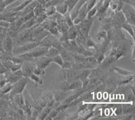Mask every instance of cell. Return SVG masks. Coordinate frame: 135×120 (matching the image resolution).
<instances>
[{"label":"cell","instance_id":"34","mask_svg":"<svg viewBox=\"0 0 135 120\" xmlns=\"http://www.w3.org/2000/svg\"><path fill=\"white\" fill-rule=\"evenodd\" d=\"M72 63L73 62H70V61H64L62 64L61 66V69H64V70H68L72 68Z\"/></svg>","mask_w":135,"mask_h":120},{"label":"cell","instance_id":"6","mask_svg":"<svg viewBox=\"0 0 135 120\" xmlns=\"http://www.w3.org/2000/svg\"><path fill=\"white\" fill-rule=\"evenodd\" d=\"M126 21V20L124 15L123 14L122 12L118 11L114 15V18L112 20V26L115 29L121 28V25Z\"/></svg>","mask_w":135,"mask_h":120},{"label":"cell","instance_id":"25","mask_svg":"<svg viewBox=\"0 0 135 120\" xmlns=\"http://www.w3.org/2000/svg\"><path fill=\"white\" fill-rule=\"evenodd\" d=\"M73 57V61L74 62H84L86 61V56H83L80 54L72 53Z\"/></svg>","mask_w":135,"mask_h":120},{"label":"cell","instance_id":"4","mask_svg":"<svg viewBox=\"0 0 135 120\" xmlns=\"http://www.w3.org/2000/svg\"><path fill=\"white\" fill-rule=\"evenodd\" d=\"M82 87V82L80 80L74 81H63L61 83V86L60 87L61 91L64 92H69L71 91L78 90Z\"/></svg>","mask_w":135,"mask_h":120},{"label":"cell","instance_id":"9","mask_svg":"<svg viewBox=\"0 0 135 120\" xmlns=\"http://www.w3.org/2000/svg\"><path fill=\"white\" fill-rule=\"evenodd\" d=\"M22 77V74L21 69H19L16 71H12V73H9L7 75V81H8V83L13 85Z\"/></svg>","mask_w":135,"mask_h":120},{"label":"cell","instance_id":"39","mask_svg":"<svg viewBox=\"0 0 135 120\" xmlns=\"http://www.w3.org/2000/svg\"><path fill=\"white\" fill-rule=\"evenodd\" d=\"M2 50L3 51V41H2V40L0 39V51Z\"/></svg>","mask_w":135,"mask_h":120},{"label":"cell","instance_id":"12","mask_svg":"<svg viewBox=\"0 0 135 120\" xmlns=\"http://www.w3.org/2000/svg\"><path fill=\"white\" fill-rule=\"evenodd\" d=\"M48 48L45 47H43V46H37V48H34L33 50H31V52L32 54L33 58H39L41 56H45V54H46Z\"/></svg>","mask_w":135,"mask_h":120},{"label":"cell","instance_id":"1","mask_svg":"<svg viewBox=\"0 0 135 120\" xmlns=\"http://www.w3.org/2000/svg\"><path fill=\"white\" fill-rule=\"evenodd\" d=\"M38 46H39V42L34 41L29 42L25 43L24 44H20V45H16L13 46L12 53L14 56H18V55L29 52L31 50H33L34 48H37Z\"/></svg>","mask_w":135,"mask_h":120},{"label":"cell","instance_id":"37","mask_svg":"<svg viewBox=\"0 0 135 120\" xmlns=\"http://www.w3.org/2000/svg\"><path fill=\"white\" fill-rule=\"evenodd\" d=\"M66 119H78V113L71 114L70 116H66Z\"/></svg>","mask_w":135,"mask_h":120},{"label":"cell","instance_id":"20","mask_svg":"<svg viewBox=\"0 0 135 120\" xmlns=\"http://www.w3.org/2000/svg\"><path fill=\"white\" fill-rule=\"evenodd\" d=\"M114 71L116 72L117 73L120 74V75H123V76H129V75H134V72L130 71V70H126L124 68H119V67H114Z\"/></svg>","mask_w":135,"mask_h":120},{"label":"cell","instance_id":"28","mask_svg":"<svg viewBox=\"0 0 135 120\" xmlns=\"http://www.w3.org/2000/svg\"><path fill=\"white\" fill-rule=\"evenodd\" d=\"M85 47L88 48H93V50L95 48L96 46H97V44L95 42L92 40V38H91L90 36L87 37L86 38V42H85Z\"/></svg>","mask_w":135,"mask_h":120},{"label":"cell","instance_id":"11","mask_svg":"<svg viewBox=\"0 0 135 120\" xmlns=\"http://www.w3.org/2000/svg\"><path fill=\"white\" fill-rule=\"evenodd\" d=\"M80 70H73L72 68L66 70V81H74L79 80Z\"/></svg>","mask_w":135,"mask_h":120},{"label":"cell","instance_id":"32","mask_svg":"<svg viewBox=\"0 0 135 120\" xmlns=\"http://www.w3.org/2000/svg\"><path fill=\"white\" fill-rule=\"evenodd\" d=\"M28 79H30L31 80H32V81H34L37 85V84H43V81H42V79L39 77V76L35 75L33 73L29 77Z\"/></svg>","mask_w":135,"mask_h":120},{"label":"cell","instance_id":"8","mask_svg":"<svg viewBox=\"0 0 135 120\" xmlns=\"http://www.w3.org/2000/svg\"><path fill=\"white\" fill-rule=\"evenodd\" d=\"M51 62H51V58L47 57L45 56H43L41 57L37 58L35 62L36 67L43 68V69H45L47 67L50 65Z\"/></svg>","mask_w":135,"mask_h":120},{"label":"cell","instance_id":"19","mask_svg":"<svg viewBox=\"0 0 135 120\" xmlns=\"http://www.w3.org/2000/svg\"><path fill=\"white\" fill-rule=\"evenodd\" d=\"M92 71V69H84V70H80V78H79V80H80L81 82L85 81L86 79L89 77L90 75H91V73Z\"/></svg>","mask_w":135,"mask_h":120},{"label":"cell","instance_id":"33","mask_svg":"<svg viewBox=\"0 0 135 120\" xmlns=\"http://www.w3.org/2000/svg\"><path fill=\"white\" fill-rule=\"evenodd\" d=\"M45 69L43 68H38V67H36L33 68V74L36 75H38V76H41V75H45Z\"/></svg>","mask_w":135,"mask_h":120},{"label":"cell","instance_id":"2","mask_svg":"<svg viewBox=\"0 0 135 120\" xmlns=\"http://www.w3.org/2000/svg\"><path fill=\"white\" fill-rule=\"evenodd\" d=\"M28 83V78L26 77H22L20 79H19L18 81L15 83L14 84L12 85V89L9 93V98L11 99H12L14 96L16 95L21 94L24 91L26 87V85Z\"/></svg>","mask_w":135,"mask_h":120},{"label":"cell","instance_id":"36","mask_svg":"<svg viewBox=\"0 0 135 120\" xmlns=\"http://www.w3.org/2000/svg\"><path fill=\"white\" fill-rule=\"evenodd\" d=\"M87 3L86 2V9H87V12H89L91 8H93L94 7L95 3H96V0H87Z\"/></svg>","mask_w":135,"mask_h":120},{"label":"cell","instance_id":"21","mask_svg":"<svg viewBox=\"0 0 135 120\" xmlns=\"http://www.w3.org/2000/svg\"><path fill=\"white\" fill-rule=\"evenodd\" d=\"M85 62H86L90 66L93 67V68L95 69V68H97L99 67L98 62H97V59L95 58L94 56H87L86 57V61Z\"/></svg>","mask_w":135,"mask_h":120},{"label":"cell","instance_id":"15","mask_svg":"<svg viewBox=\"0 0 135 120\" xmlns=\"http://www.w3.org/2000/svg\"><path fill=\"white\" fill-rule=\"evenodd\" d=\"M54 38H53V39H54ZM53 39L51 38V34H49L47 36H46L45 38H43L41 41L39 42V46H43V47L47 48L51 47Z\"/></svg>","mask_w":135,"mask_h":120},{"label":"cell","instance_id":"24","mask_svg":"<svg viewBox=\"0 0 135 120\" xmlns=\"http://www.w3.org/2000/svg\"><path fill=\"white\" fill-rule=\"evenodd\" d=\"M59 51L55 48L54 47H50L48 48L46 54H45V56H47V57H49V58H52L54 56H56V55L59 54Z\"/></svg>","mask_w":135,"mask_h":120},{"label":"cell","instance_id":"29","mask_svg":"<svg viewBox=\"0 0 135 120\" xmlns=\"http://www.w3.org/2000/svg\"><path fill=\"white\" fill-rule=\"evenodd\" d=\"M51 58V62H55V64H57V65L60 66V67H61V64H62V63H63L64 62L63 58H61V56H60V54L56 55V56H54V57H52V58Z\"/></svg>","mask_w":135,"mask_h":120},{"label":"cell","instance_id":"16","mask_svg":"<svg viewBox=\"0 0 135 120\" xmlns=\"http://www.w3.org/2000/svg\"><path fill=\"white\" fill-rule=\"evenodd\" d=\"M34 67H29V66L24 65L21 67V71L22 74V77L26 78H29V77L33 73Z\"/></svg>","mask_w":135,"mask_h":120},{"label":"cell","instance_id":"31","mask_svg":"<svg viewBox=\"0 0 135 120\" xmlns=\"http://www.w3.org/2000/svg\"><path fill=\"white\" fill-rule=\"evenodd\" d=\"M78 1V0H67L65 2L68 6V12H71V10L75 6Z\"/></svg>","mask_w":135,"mask_h":120},{"label":"cell","instance_id":"22","mask_svg":"<svg viewBox=\"0 0 135 120\" xmlns=\"http://www.w3.org/2000/svg\"><path fill=\"white\" fill-rule=\"evenodd\" d=\"M51 110H52V108L48 107H45L44 109L42 110L40 113L38 114V116H37V119H45V117L49 115V112L51 111Z\"/></svg>","mask_w":135,"mask_h":120},{"label":"cell","instance_id":"3","mask_svg":"<svg viewBox=\"0 0 135 120\" xmlns=\"http://www.w3.org/2000/svg\"><path fill=\"white\" fill-rule=\"evenodd\" d=\"M93 23V18H85L80 21L78 24H77V27L78 30L80 33L84 36L85 38H87L89 36V33L92 28Z\"/></svg>","mask_w":135,"mask_h":120},{"label":"cell","instance_id":"35","mask_svg":"<svg viewBox=\"0 0 135 120\" xmlns=\"http://www.w3.org/2000/svg\"><path fill=\"white\" fill-rule=\"evenodd\" d=\"M56 12V9H55V7L54 6H50L46 11H45V15L47 16H51V15H53Z\"/></svg>","mask_w":135,"mask_h":120},{"label":"cell","instance_id":"23","mask_svg":"<svg viewBox=\"0 0 135 120\" xmlns=\"http://www.w3.org/2000/svg\"><path fill=\"white\" fill-rule=\"evenodd\" d=\"M12 84H10L9 83L6 84L3 87L0 88V97H2L3 95L9 93L11 90H12Z\"/></svg>","mask_w":135,"mask_h":120},{"label":"cell","instance_id":"26","mask_svg":"<svg viewBox=\"0 0 135 120\" xmlns=\"http://www.w3.org/2000/svg\"><path fill=\"white\" fill-rule=\"evenodd\" d=\"M134 79V75H129V76H124V77L120 79L118 83H119L120 85H126V84L129 83H131V81H133Z\"/></svg>","mask_w":135,"mask_h":120},{"label":"cell","instance_id":"7","mask_svg":"<svg viewBox=\"0 0 135 120\" xmlns=\"http://www.w3.org/2000/svg\"><path fill=\"white\" fill-rule=\"evenodd\" d=\"M61 44L66 50L72 53H76L78 50V45L75 40H66L64 42H61Z\"/></svg>","mask_w":135,"mask_h":120},{"label":"cell","instance_id":"14","mask_svg":"<svg viewBox=\"0 0 135 120\" xmlns=\"http://www.w3.org/2000/svg\"><path fill=\"white\" fill-rule=\"evenodd\" d=\"M134 26H132L131 24H130L129 23H128L127 21L124 22V24L121 25V28L123 30H124L125 31L128 32V33L130 34V35L132 36V38H134Z\"/></svg>","mask_w":135,"mask_h":120},{"label":"cell","instance_id":"5","mask_svg":"<svg viewBox=\"0 0 135 120\" xmlns=\"http://www.w3.org/2000/svg\"><path fill=\"white\" fill-rule=\"evenodd\" d=\"M122 9V13L124 15L126 21L132 26H134L135 13L133 7L131 6L128 4H125L123 6Z\"/></svg>","mask_w":135,"mask_h":120},{"label":"cell","instance_id":"30","mask_svg":"<svg viewBox=\"0 0 135 120\" xmlns=\"http://www.w3.org/2000/svg\"><path fill=\"white\" fill-rule=\"evenodd\" d=\"M48 31L49 32V33H50L51 35L54 36H55L56 38H60V33L59 32V30H58V29H57V26L51 27Z\"/></svg>","mask_w":135,"mask_h":120},{"label":"cell","instance_id":"17","mask_svg":"<svg viewBox=\"0 0 135 120\" xmlns=\"http://www.w3.org/2000/svg\"><path fill=\"white\" fill-rule=\"evenodd\" d=\"M66 92L62 91H56L53 93V97L55 101H58L61 103L65 99Z\"/></svg>","mask_w":135,"mask_h":120},{"label":"cell","instance_id":"27","mask_svg":"<svg viewBox=\"0 0 135 120\" xmlns=\"http://www.w3.org/2000/svg\"><path fill=\"white\" fill-rule=\"evenodd\" d=\"M56 12L61 15H65L68 12V6L66 3L60 5L57 8H55Z\"/></svg>","mask_w":135,"mask_h":120},{"label":"cell","instance_id":"13","mask_svg":"<svg viewBox=\"0 0 135 120\" xmlns=\"http://www.w3.org/2000/svg\"><path fill=\"white\" fill-rule=\"evenodd\" d=\"M60 56H61V58H63L64 61H70V62H74L73 61V57H72V52H69L66 50L64 48L61 49L60 52Z\"/></svg>","mask_w":135,"mask_h":120},{"label":"cell","instance_id":"10","mask_svg":"<svg viewBox=\"0 0 135 120\" xmlns=\"http://www.w3.org/2000/svg\"><path fill=\"white\" fill-rule=\"evenodd\" d=\"M13 46H14V44H13L12 38H11L9 36L6 35L3 40V51H6L7 52H9V53H12Z\"/></svg>","mask_w":135,"mask_h":120},{"label":"cell","instance_id":"18","mask_svg":"<svg viewBox=\"0 0 135 120\" xmlns=\"http://www.w3.org/2000/svg\"><path fill=\"white\" fill-rule=\"evenodd\" d=\"M96 36H97V41L99 43L103 42L104 40H105L108 38V32L103 30H100Z\"/></svg>","mask_w":135,"mask_h":120},{"label":"cell","instance_id":"38","mask_svg":"<svg viewBox=\"0 0 135 120\" xmlns=\"http://www.w3.org/2000/svg\"><path fill=\"white\" fill-rule=\"evenodd\" d=\"M9 23L8 21H3V20H0V27L3 28H8L9 27Z\"/></svg>","mask_w":135,"mask_h":120}]
</instances>
